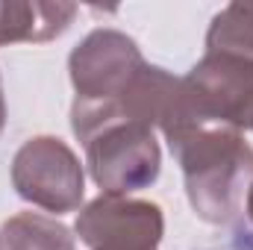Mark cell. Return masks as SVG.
<instances>
[{
  "label": "cell",
  "mask_w": 253,
  "mask_h": 250,
  "mask_svg": "<svg viewBox=\"0 0 253 250\" xmlns=\"http://www.w3.org/2000/svg\"><path fill=\"white\" fill-rule=\"evenodd\" d=\"M6 126V100H3V85H0V132Z\"/></svg>",
  "instance_id": "10"
},
{
  "label": "cell",
  "mask_w": 253,
  "mask_h": 250,
  "mask_svg": "<svg viewBox=\"0 0 253 250\" xmlns=\"http://www.w3.org/2000/svg\"><path fill=\"white\" fill-rule=\"evenodd\" d=\"M12 186L27 203L56 215L80 209L85 191L80 159L65 141L53 135L30 138L15 153Z\"/></svg>",
  "instance_id": "4"
},
{
  "label": "cell",
  "mask_w": 253,
  "mask_h": 250,
  "mask_svg": "<svg viewBox=\"0 0 253 250\" xmlns=\"http://www.w3.org/2000/svg\"><path fill=\"white\" fill-rule=\"evenodd\" d=\"M162 209L147 200L100 194L77 218V236L88 250H159Z\"/></svg>",
  "instance_id": "6"
},
{
  "label": "cell",
  "mask_w": 253,
  "mask_h": 250,
  "mask_svg": "<svg viewBox=\"0 0 253 250\" xmlns=\"http://www.w3.org/2000/svg\"><path fill=\"white\" fill-rule=\"evenodd\" d=\"M74 3H18L0 0V44L12 42H50L62 36L68 24L74 21Z\"/></svg>",
  "instance_id": "7"
},
{
  "label": "cell",
  "mask_w": 253,
  "mask_h": 250,
  "mask_svg": "<svg viewBox=\"0 0 253 250\" xmlns=\"http://www.w3.org/2000/svg\"><path fill=\"white\" fill-rule=\"evenodd\" d=\"M183 124L253 129V59L206 53L180 80V97L159 126L168 135Z\"/></svg>",
  "instance_id": "3"
},
{
  "label": "cell",
  "mask_w": 253,
  "mask_h": 250,
  "mask_svg": "<svg viewBox=\"0 0 253 250\" xmlns=\"http://www.w3.org/2000/svg\"><path fill=\"white\" fill-rule=\"evenodd\" d=\"M245 206H248V218H251V224H253V188L248 191V200H245Z\"/></svg>",
  "instance_id": "11"
},
{
  "label": "cell",
  "mask_w": 253,
  "mask_h": 250,
  "mask_svg": "<svg viewBox=\"0 0 253 250\" xmlns=\"http://www.w3.org/2000/svg\"><path fill=\"white\" fill-rule=\"evenodd\" d=\"M71 126L85 147L91 180L103 188V194L126 197L159 177V144L153 126L132 118L118 100H74Z\"/></svg>",
  "instance_id": "2"
},
{
  "label": "cell",
  "mask_w": 253,
  "mask_h": 250,
  "mask_svg": "<svg viewBox=\"0 0 253 250\" xmlns=\"http://www.w3.org/2000/svg\"><path fill=\"white\" fill-rule=\"evenodd\" d=\"M180 159L191 209L209 224L233 221L253 188V150L227 126L183 124L165 135Z\"/></svg>",
  "instance_id": "1"
},
{
  "label": "cell",
  "mask_w": 253,
  "mask_h": 250,
  "mask_svg": "<svg viewBox=\"0 0 253 250\" xmlns=\"http://www.w3.org/2000/svg\"><path fill=\"white\" fill-rule=\"evenodd\" d=\"M0 250H77V245L59 221L39 212H21L0 227Z\"/></svg>",
  "instance_id": "8"
},
{
  "label": "cell",
  "mask_w": 253,
  "mask_h": 250,
  "mask_svg": "<svg viewBox=\"0 0 253 250\" xmlns=\"http://www.w3.org/2000/svg\"><path fill=\"white\" fill-rule=\"evenodd\" d=\"M206 53L253 59V3H230L206 33Z\"/></svg>",
  "instance_id": "9"
},
{
  "label": "cell",
  "mask_w": 253,
  "mask_h": 250,
  "mask_svg": "<svg viewBox=\"0 0 253 250\" xmlns=\"http://www.w3.org/2000/svg\"><path fill=\"white\" fill-rule=\"evenodd\" d=\"M71 83L80 103L118 100L147 68L135 42L118 30H94L71 53Z\"/></svg>",
  "instance_id": "5"
}]
</instances>
